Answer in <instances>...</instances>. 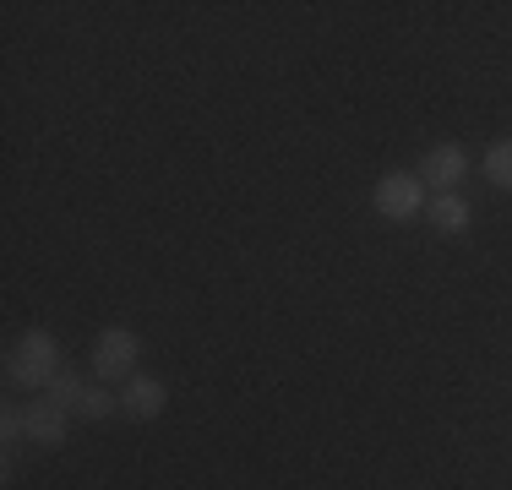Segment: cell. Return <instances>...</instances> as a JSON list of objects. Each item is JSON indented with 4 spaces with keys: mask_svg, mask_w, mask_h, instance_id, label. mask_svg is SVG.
<instances>
[{
    "mask_svg": "<svg viewBox=\"0 0 512 490\" xmlns=\"http://www.w3.org/2000/svg\"><path fill=\"white\" fill-rule=\"evenodd\" d=\"M60 371H66V365H60V338L50 327H28L6 354V382L11 387H39L44 392Z\"/></svg>",
    "mask_w": 512,
    "mask_h": 490,
    "instance_id": "obj_1",
    "label": "cell"
},
{
    "mask_svg": "<svg viewBox=\"0 0 512 490\" xmlns=\"http://www.w3.org/2000/svg\"><path fill=\"white\" fill-rule=\"evenodd\" d=\"M137 360H142V338L131 333V327H104L99 338H93V382H131L137 376Z\"/></svg>",
    "mask_w": 512,
    "mask_h": 490,
    "instance_id": "obj_2",
    "label": "cell"
},
{
    "mask_svg": "<svg viewBox=\"0 0 512 490\" xmlns=\"http://www.w3.org/2000/svg\"><path fill=\"white\" fill-rule=\"evenodd\" d=\"M371 202H376V213H382L387 224H414V218L431 207V196H425L420 175H404V169H398V175H382V186H376Z\"/></svg>",
    "mask_w": 512,
    "mask_h": 490,
    "instance_id": "obj_3",
    "label": "cell"
},
{
    "mask_svg": "<svg viewBox=\"0 0 512 490\" xmlns=\"http://www.w3.org/2000/svg\"><path fill=\"white\" fill-rule=\"evenodd\" d=\"M463 175H469V153H463L458 142H436L420 164V180L431 196H447L453 186H463Z\"/></svg>",
    "mask_w": 512,
    "mask_h": 490,
    "instance_id": "obj_4",
    "label": "cell"
},
{
    "mask_svg": "<svg viewBox=\"0 0 512 490\" xmlns=\"http://www.w3.org/2000/svg\"><path fill=\"white\" fill-rule=\"evenodd\" d=\"M22 425H28V447H60L66 441V431H71V409H55L50 398H39V403H28L22 409Z\"/></svg>",
    "mask_w": 512,
    "mask_h": 490,
    "instance_id": "obj_5",
    "label": "cell"
},
{
    "mask_svg": "<svg viewBox=\"0 0 512 490\" xmlns=\"http://www.w3.org/2000/svg\"><path fill=\"white\" fill-rule=\"evenodd\" d=\"M169 403V387L158 382V376H131L126 387H120V414L126 420H158Z\"/></svg>",
    "mask_w": 512,
    "mask_h": 490,
    "instance_id": "obj_6",
    "label": "cell"
},
{
    "mask_svg": "<svg viewBox=\"0 0 512 490\" xmlns=\"http://www.w3.org/2000/svg\"><path fill=\"white\" fill-rule=\"evenodd\" d=\"M425 218H431V229H436V235H463L474 213H469V202H463L458 191H447V196H431Z\"/></svg>",
    "mask_w": 512,
    "mask_h": 490,
    "instance_id": "obj_7",
    "label": "cell"
},
{
    "mask_svg": "<svg viewBox=\"0 0 512 490\" xmlns=\"http://www.w3.org/2000/svg\"><path fill=\"white\" fill-rule=\"evenodd\" d=\"M480 169H485V180H491L496 191H512V137H496L491 147H485Z\"/></svg>",
    "mask_w": 512,
    "mask_h": 490,
    "instance_id": "obj_8",
    "label": "cell"
},
{
    "mask_svg": "<svg viewBox=\"0 0 512 490\" xmlns=\"http://www.w3.org/2000/svg\"><path fill=\"white\" fill-rule=\"evenodd\" d=\"M109 414H120V392H109L104 382H93L88 392H82V403H77V420H109Z\"/></svg>",
    "mask_w": 512,
    "mask_h": 490,
    "instance_id": "obj_9",
    "label": "cell"
},
{
    "mask_svg": "<svg viewBox=\"0 0 512 490\" xmlns=\"http://www.w3.org/2000/svg\"><path fill=\"white\" fill-rule=\"evenodd\" d=\"M82 392H88V382H82V376H77V371H60V376H55V382H50V387H44V398H50V403H55V409H71V414H77V403H82Z\"/></svg>",
    "mask_w": 512,
    "mask_h": 490,
    "instance_id": "obj_10",
    "label": "cell"
},
{
    "mask_svg": "<svg viewBox=\"0 0 512 490\" xmlns=\"http://www.w3.org/2000/svg\"><path fill=\"white\" fill-rule=\"evenodd\" d=\"M0 441H6V447H17V441H28V425H22V409H0Z\"/></svg>",
    "mask_w": 512,
    "mask_h": 490,
    "instance_id": "obj_11",
    "label": "cell"
}]
</instances>
